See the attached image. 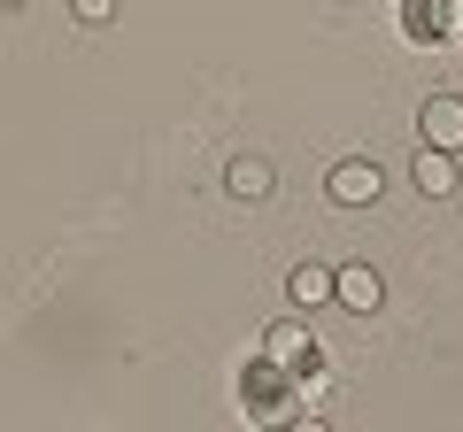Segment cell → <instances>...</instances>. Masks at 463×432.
<instances>
[{
    "label": "cell",
    "mask_w": 463,
    "mask_h": 432,
    "mask_svg": "<svg viewBox=\"0 0 463 432\" xmlns=\"http://www.w3.org/2000/svg\"><path fill=\"white\" fill-rule=\"evenodd\" d=\"M463 32V0H402V39L410 47H448Z\"/></svg>",
    "instance_id": "cell-1"
},
{
    "label": "cell",
    "mask_w": 463,
    "mask_h": 432,
    "mask_svg": "<svg viewBox=\"0 0 463 432\" xmlns=\"http://www.w3.org/2000/svg\"><path fill=\"white\" fill-rule=\"evenodd\" d=\"M325 193L340 201V209H371V201L386 193V170L371 163V155H340V163L325 170Z\"/></svg>",
    "instance_id": "cell-2"
},
{
    "label": "cell",
    "mask_w": 463,
    "mask_h": 432,
    "mask_svg": "<svg viewBox=\"0 0 463 432\" xmlns=\"http://www.w3.org/2000/svg\"><path fill=\"white\" fill-rule=\"evenodd\" d=\"M417 147L463 155V93H432L425 108H417Z\"/></svg>",
    "instance_id": "cell-3"
},
{
    "label": "cell",
    "mask_w": 463,
    "mask_h": 432,
    "mask_svg": "<svg viewBox=\"0 0 463 432\" xmlns=\"http://www.w3.org/2000/svg\"><path fill=\"white\" fill-rule=\"evenodd\" d=\"M410 178H417V193H425V201H456V193H463V155L417 147V155H410Z\"/></svg>",
    "instance_id": "cell-4"
},
{
    "label": "cell",
    "mask_w": 463,
    "mask_h": 432,
    "mask_svg": "<svg viewBox=\"0 0 463 432\" xmlns=\"http://www.w3.org/2000/svg\"><path fill=\"white\" fill-rule=\"evenodd\" d=\"M224 193L248 201V209L270 201V193H279V163H270V155H232V163H224Z\"/></svg>",
    "instance_id": "cell-5"
},
{
    "label": "cell",
    "mask_w": 463,
    "mask_h": 432,
    "mask_svg": "<svg viewBox=\"0 0 463 432\" xmlns=\"http://www.w3.org/2000/svg\"><path fill=\"white\" fill-rule=\"evenodd\" d=\"M332 301L355 309V316H371L386 301V286H379V270H371V263H340V270H332Z\"/></svg>",
    "instance_id": "cell-6"
},
{
    "label": "cell",
    "mask_w": 463,
    "mask_h": 432,
    "mask_svg": "<svg viewBox=\"0 0 463 432\" xmlns=\"http://www.w3.org/2000/svg\"><path fill=\"white\" fill-rule=\"evenodd\" d=\"M263 355H270V363H286L294 379H317V340L301 333V324H270V333H263Z\"/></svg>",
    "instance_id": "cell-7"
},
{
    "label": "cell",
    "mask_w": 463,
    "mask_h": 432,
    "mask_svg": "<svg viewBox=\"0 0 463 432\" xmlns=\"http://www.w3.org/2000/svg\"><path fill=\"white\" fill-rule=\"evenodd\" d=\"M286 394H294V371L270 363V355H255V371H248V409H255V417H279Z\"/></svg>",
    "instance_id": "cell-8"
},
{
    "label": "cell",
    "mask_w": 463,
    "mask_h": 432,
    "mask_svg": "<svg viewBox=\"0 0 463 432\" xmlns=\"http://www.w3.org/2000/svg\"><path fill=\"white\" fill-rule=\"evenodd\" d=\"M286 294H294V309H317V301H332V270L325 263H294L286 270Z\"/></svg>",
    "instance_id": "cell-9"
},
{
    "label": "cell",
    "mask_w": 463,
    "mask_h": 432,
    "mask_svg": "<svg viewBox=\"0 0 463 432\" xmlns=\"http://www.w3.org/2000/svg\"><path fill=\"white\" fill-rule=\"evenodd\" d=\"M70 16L78 23H116V0H70Z\"/></svg>",
    "instance_id": "cell-10"
},
{
    "label": "cell",
    "mask_w": 463,
    "mask_h": 432,
    "mask_svg": "<svg viewBox=\"0 0 463 432\" xmlns=\"http://www.w3.org/2000/svg\"><path fill=\"white\" fill-rule=\"evenodd\" d=\"M0 8H24V0H0Z\"/></svg>",
    "instance_id": "cell-11"
}]
</instances>
